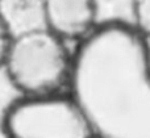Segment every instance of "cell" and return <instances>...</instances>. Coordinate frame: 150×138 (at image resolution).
Masks as SVG:
<instances>
[{"label":"cell","instance_id":"cell-4","mask_svg":"<svg viewBox=\"0 0 150 138\" xmlns=\"http://www.w3.org/2000/svg\"><path fill=\"white\" fill-rule=\"evenodd\" d=\"M132 13L137 30L150 39V0H132Z\"/></svg>","mask_w":150,"mask_h":138},{"label":"cell","instance_id":"cell-1","mask_svg":"<svg viewBox=\"0 0 150 138\" xmlns=\"http://www.w3.org/2000/svg\"><path fill=\"white\" fill-rule=\"evenodd\" d=\"M9 83L20 96L62 94L73 71L67 42L46 28H32L13 36L4 62Z\"/></svg>","mask_w":150,"mask_h":138},{"label":"cell","instance_id":"cell-6","mask_svg":"<svg viewBox=\"0 0 150 138\" xmlns=\"http://www.w3.org/2000/svg\"><path fill=\"white\" fill-rule=\"evenodd\" d=\"M145 63H146V73H148L149 76H150V49H149V51L146 53V61H145Z\"/></svg>","mask_w":150,"mask_h":138},{"label":"cell","instance_id":"cell-2","mask_svg":"<svg viewBox=\"0 0 150 138\" xmlns=\"http://www.w3.org/2000/svg\"><path fill=\"white\" fill-rule=\"evenodd\" d=\"M5 138H95L88 112L63 94L18 96L4 109Z\"/></svg>","mask_w":150,"mask_h":138},{"label":"cell","instance_id":"cell-5","mask_svg":"<svg viewBox=\"0 0 150 138\" xmlns=\"http://www.w3.org/2000/svg\"><path fill=\"white\" fill-rule=\"evenodd\" d=\"M13 36L15 33L12 32V28H11L7 17L0 12V70H3L4 67L5 58H7Z\"/></svg>","mask_w":150,"mask_h":138},{"label":"cell","instance_id":"cell-3","mask_svg":"<svg viewBox=\"0 0 150 138\" xmlns=\"http://www.w3.org/2000/svg\"><path fill=\"white\" fill-rule=\"evenodd\" d=\"M45 28L67 41L84 38L95 28L98 0H42Z\"/></svg>","mask_w":150,"mask_h":138}]
</instances>
